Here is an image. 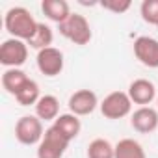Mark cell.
Returning a JSON list of instances; mask_svg holds the SVG:
<instances>
[{
    "mask_svg": "<svg viewBox=\"0 0 158 158\" xmlns=\"http://www.w3.org/2000/svg\"><path fill=\"white\" fill-rule=\"evenodd\" d=\"M15 99H17V102L21 104V106H30V104H37V101L41 99V95H39V86H37V82L35 80H30L23 86V89L15 95Z\"/></svg>",
    "mask_w": 158,
    "mask_h": 158,
    "instance_id": "19",
    "label": "cell"
},
{
    "mask_svg": "<svg viewBox=\"0 0 158 158\" xmlns=\"http://www.w3.org/2000/svg\"><path fill=\"white\" fill-rule=\"evenodd\" d=\"M60 34L74 45H88L91 41V26L80 13H71L69 19L60 24Z\"/></svg>",
    "mask_w": 158,
    "mask_h": 158,
    "instance_id": "2",
    "label": "cell"
},
{
    "mask_svg": "<svg viewBox=\"0 0 158 158\" xmlns=\"http://www.w3.org/2000/svg\"><path fill=\"white\" fill-rule=\"evenodd\" d=\"M35 115L41 121H56L60 117V101L54 95H43L35 104Z\"/></svg>",
    "mask_w": 158,
    "mask_h": 158,
    "instance_id": "13",
    "label": "cell"
},
{
    "mask_svg": "<svg viewBox=\"0 0 158 158\" xmlns=\"http://www.w3.org/2000/svg\"><path fill=\"white\" fill-rule=\"evenodd\" d=\"M52 39H54V34H52V28L45 23H39L37 24V30L34 34V37L28 41V47L35 48L37 52L43 50V48H48L52 45Z\"/></svg>",
    "mask_w": 158,
    "mask_h": 158,
    "instance_id": "17",
    "label": "cell"
},
{
    "mask_svg": "<svg viewBox=\"0 0 158 158\" xmlns=\"http://www.w3.org/2000/svg\"><path fill=\"white\" fill-rule=\"evenodd\" d=\"M139 13H141V19L147 24L158 26V0H143Z\"/></svg>",
    "mask_w": 158,
    "mask_h": 158,
    "instance_id": "20",
    "label": "cell"
},
{
    "mask_svg": "<svg viewBox=\"0 0 158 158\" xmlns=\"http://www.w3.org/2000/svg\"><path fill=\"white\" fill-rule=\"evenodd\" d=\"M37 24L39 23L34 19V15L23 6L10 8L6 11V17H4V26L11 34V37L26 41V43L34 37V34L37 30Z\"/></svg>",
    "mask_w": 158,
    "mask_h": 158,
    "instance_id": "1",
    "label": "cell"
},
{
    "mask_svg": "<svg viewBox=\"0 0 158 158\" xmlns=\"http://www.w3.org/2000/svg\"><path fill=\"white\" fill-rule=\"evenodd\" d=\"M156 104H158V97H156Z\"/></svg>",
    "mask_w": 158,
    "mask_h": 158,
    "instance_id": "22",
    "label": "cell"
},
{
    "mask_svg": "<svg viewBox=\"0 0 158 158\" xmlns=\"http://www.w3.org/2000/svg\"><path fill=\"white\" fill-rule=\"evenodd\" d=\"M101 6H102L104 10L112 11V13H117V15H121V13L128 11L132 4H130V0H102V2H101Z\"/></svg>",
    "mask_w": 158,
    "mask_h": 158,
    "instance_id": "21",
    "label": "cell"
},
{
    "mask_svg": "<svg viewBox=\"0 0 158 158\" xmlns=\"http://www.w3.org/2000/svg\"><path fill=\"white\" fill-rule=\"evenodd\" d=\"M37 69L45 76H58L63 71V52L56 47H48L37 52L35 56Z\"/></svg>",
    "mask_w": 158,
    "mask_h": 158,
    "instance_id": "7",
    "label": "cell"
},
{
    "mask_svg": "<svg viewBox=\"0 0 158 158\" xmlns=\"http://www.w3.org/2000/svg\"><path fill=\"white\" fill-rule=\"evenodd\" d=\"M101 106L97 95L91 89H78L69 97V110L74 115H89L95 112V108Z\"/></svg>",
    "mask_w": 158,
    "mask_h": 158,
    "instance_id": "9",
    "label": "cell"
},
{
    "mask_svg": "<svg viewBox=\"0 0 158 158\" xmlns=\"http://www.w3.org/2000/svg\"><path fill=\"white\" fill-rule=\"evenodd\" d=\"M130 125L139 134H149L158 128V112L151 106H139L130 115Z\"/></svg>",
    "mask_w": 158,
    "mask_h": 158,
    "instance_id": "11",
    "label": "cell"
},
{
    "mask_svg": "<svg viewBox=\"0 0 158 158\" xmlns=\"http://www.w3.org/2000/svg\"><path fill=\"white\" fill-rule=\"evenodd\" d=\"M132 101L125 91H112L101 102V114L106 119H123L130 114Z\"/></svg>",
    "mask_w": 158,
    "mask_h": 158,
    "instance_id": "6",
    "label": "cell"
},
{
    "mask_svg": "<svg viewBox=\"0 0 158 158\" xmlns=\"http://www.w3.org/2000/svg\"><path fill=\"white\" fill-rule=\"evenodd\" d=\"M156 28H158V26H156Z\"/></svg>",
    "mask_w": 158,
    "mask_h": 158,
    "instance_id": "23",
    "label": "cell"
},
{
    "mask_svg": "<svg viewBox=\"0 0 158 158\" xmlns=\"http://www.w3.org/2000/svg\"><path fill=\"white\" fill-rule=\"evenodd\" d=\"M69 143L71 141L58 128L48 127L45 130L41 143L37 145V158H63Z\"/></svg>",
    "mask_w": 158,
    "mask_h": 158,
    "instance_id": "4",
    "label": "cell"
},
{
    "mask_svg": "<svg viewBox=\"0 0 158 158\" xmlns=\"http://www.w3.org/2000/svg\"><path fill=\"white\" fill-rule=\"evenodd\" d=\"M28 80H30V78L26 76L24 71H21V69H6L4 74H2V88H4L10 95L15 97V95L23 89V86H24Z\"/></svg>",
    "mask_w": 158,
    "mask_h": 158,
    "instance_id": "14",
    "label": "cell"
},
{
    "mask_svg": "<svg viewBox=\"0 0 158 158\" xmlns=\"http://www.w3.org/2000/svg\"><path fill=\"white\" fill-rule=\"evenodd\" d=\"M134 56L149 69H158V41L149 35H139L134 41Z\"/></svg>",
    "mask_w": 158,
    "mask_h": 158,
    "instance_id": "8",
    "label": "cell"
},
{
    "mask_svg": "<svg viewBox=\"0 0 158 158\" xmlns=\"http://www.w3.org/2000/svg\"><path fill=\"white\" fill-rule=\"evenodd\" d=\"M28 60V43L10 37L0 45V63L8 69H19Z\"/></svg>",
    "mask_w": 158,
    "mask_h": 158,
    "instance_id": "5",
    "label": "cell"
},
{
    "mask_svg": "<svg viewBox=\"0 0 158 158\" xmlns=\"http://www.w3.org/2000/svg\"><path fill=\"white\" fill-rule=\"evenodd\" d=\"M52 127L58 128L69 141H73L78 134H80V128H82L80 119H78V115H74V114H61V115L54 121Z\"/></svg>",
    "mask_w": 158,
    "mask_h": 158,
    "instance_id": "15",
    "label": "cell"
},
{
    "mask_svg": "<svg viewBox=\"0 0 158 158\" xmlns=\"http://www.w3.org/2000/svg\"><path fill=\"white\" fill-rule=\"evenodd\" d=\"M88 158H115V145L104 138H97L88 145Z\"/></svg>",
    "mask_w": 158,
    "mask_h": 158,
    "instance_id": "18",
    "label": "cell"
},
{
    "mask_svg": "<svg viewBox=\"0 0 158 158\" xmlns=\"http://www.w3.org/2000/svg\"><path fill=\"white\" fill-rule=\"evenodd\" d=\"M41 10H43L47 19H50V21H54L58 24L67 21L69 15H71V8H69V4L65 0H43Z\"/></svg>",
    "mask_w": 158,
    "mask_h": 158,
    "instance_id": "12",
    "label": "cell"
},
{
    "mask_svg": "<svg viewBox=\"0 0 158 158\" xmlns=\"http://www.w3.org/2000/svg\"><path fill=\"white\" fill-rule=\"evenodd\" d=\"M43 136V121L37 115H23L15 123V138L23 145H39Z\"/></svg>",
    "mask_w": 158,
    "mask_h": 158,
    "instance_id": "3",
    "label": "cell"
},
{
    "mask_svg": "<svg viewBox=\"0 0 158 158\" xmlns=\"http://www.w3.org/2000/svg\"><path fill=\"white\" fill-rule=\"evenodd\" d=\"M115 158H147L141 143L132 138H125L115 143Z\"/></svg>",
    "mask_w": 158,
    "mask_h": 158,
    "instance_id": "16",
    "label": "cell"
},
{
    "mask_svg": "<svg viewBox=\"0 0 158 158\" xmlns=\"http://www.w3.org/2000/svg\"><path fill=\"white\" fill-rule=\"evenodd\" d=\"M128 97L134 104H139V106H149L158 95H156V86L147 80V78H138V80L130 82L128 86Z\"/></svg>",
    "mask_w": 158,
    "mask_h": 158,
    "instance_id": "10",
    "label": "cell"
}]
</instances>
